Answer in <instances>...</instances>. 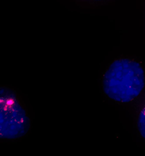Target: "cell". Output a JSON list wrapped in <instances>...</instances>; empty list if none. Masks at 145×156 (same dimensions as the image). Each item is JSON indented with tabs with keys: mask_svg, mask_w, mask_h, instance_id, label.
I'll return each instance as SVG.
<instances>
[{
	"mask_svg": "<svg viewBox=\"0 0 145 156\" xmlns=\"http://www.w3.org/2000/svg\"><path fill=\"white\" fill-rule=\"evenodd\" d=\"M0 137L14 140L25 135L30 128V120L18 102L13 90L0 89Z\"/></svg>",
	"mask_w": 145,
	"mask_h": 156,
	"instance_id": "7a4b0ae2",
	"label": "cell"
},
{
	"mask_svg": "<svg viewBox=\"0 0 145 156\" xmlns=\"http://www.w3.org/2000/svg\"><path fill=\"white\" fill-rule=\"evenodd\" d=\"M138 128L143 138L145 139V106L140 112L138 120Z\"/></svg>",
	"mask_w": 145,
	"mask_h": 156,
	"instance_id": "3957f363",
	"label": "cell"
},
{
	"mask_svg": "<svg viewBox=\"0 0 145 156\" xmlns=\"http://www.w3.org/2000/svg\"><path fill=\"white\" fill-rule=\"evenodd\" d=\"M94 1H102V0H94Z\"/></svg>",
	"mask_w": 145,
	"mask_h": 156,
	"instance_id": "277c9868",
	"label": "cell"
},
{
	"mask_svg": "<svg viewBox=\"0 0 145 156\" xmlns=\"http://www.w3.org/2000/svg\"><path fill=\"white\" fill-rule=\"evenodd\" d=\"M145 87L144 70L140 63L128 58L114 61L103 77V90L113 101L129 103Z\"/></svg>",
	"mask_w": 145,
	"mask_h": 156,
	"instance_id": "6da1fadb",
	"label": "cell"
}]
</instances>
